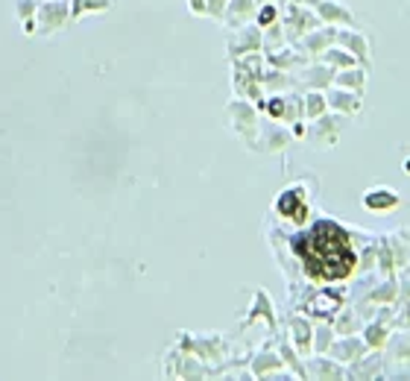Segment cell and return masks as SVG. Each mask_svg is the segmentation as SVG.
Returning <instances> with one entry per match:
<instances>
[{
  "mask_svg": "<svg viewBox=\"0 0 410 381\" xmlns=\"http://www.w3.org/2000/svg\"><path fill=\"white\" fill-rule=\"evenodd\" d=\"M296 252L313 279H343L355 267L349 237L334 223H317L311 232L296 237Z\"/></svg>",
  "mask_w": 410,
  "mask_h": 381,
  "instance_id": "obj_1",
  "label": "cell"
}]
</instances>
